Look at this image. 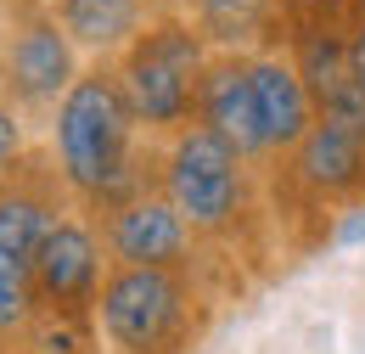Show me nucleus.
<instances>
[{"instance_id":"1a4fd4ad","label":"nucleus","mask_w":365,"mask_h":354,"mask_svg":"<svg viewBox=\"0 0 365 354\" xmlns=\"http://www.w3.org/2000/svg\"><path fill=\"white\" fill-rule=\"evenodd\" d=\"M197 124L236 146L247 163L270 169L264 130H259V101H253V74H247V51H214L202 85H197Z\"/></svg>"},{"instance_id":"dca6fc26","label":"nucleus","mask_w":365,"mask_h":354,"mask_svg":"<svg viewBox=\"0 0 365 354\" xmlns=\"http://www.w3.org/2000/svg\"><path fill=\"white\" fill-rule=\"evenodd\" d=\"M281 11V29H298V23H343L349 0H275Z\"/></svg>"},{"instance_id":"9d476101","label":"nucleus","mask_w":365,"mask_h":354,"mask_svg":"<svg viewBox=\"0 0 365 354\" xmlns=\"http://www.w3.org/2000/svg\"><path fill=\"white\" fill-rule=\"evenodd\" d=\"M247 74H253V101H259V130H264V152H270V169L281 158L298 152V141L315 130V101L298 79L292 56L281 45H264V51H247Z\"/></svg>"},{"instance_id":"4468645a","label":"nucleus","mask_w":365,"mask_h":354,"mask_svg":"<svg viewBox=\"0 0 365 354\" xmlns=\"http://www.w3.org/2000/svg\"><path fill=\"white\" fill-rule=\"evenodd\" d=\"M40 326V310H34V265L0 253V343H17Z\"/></svg>"},{"instance_id":"f03ea898","label":"nucleus","mask_w":365,"mask_h":354,"mask_svg":"<svg viewBox=\"0 0 365 354\" xmlns=\"http://www.w3.org/2000/svg\"><path fill=\"white\" fill-rule=\"evenodd\" d=\"M259 186H264V169L247 163L236 146H225L202 124L169 135L158 146V191L180 208V220L197 231L208 253L253 248V231L264 214Z\"/></svg>"},{"instance_id":"f3484780","label":"nucleus","mask_w":365,"mask_h":354,"mask_svg":"<svg viewBox=\"0 0 365 354\" xmlns=\"http://www.w3.org/2000/svg\"><path fill=\"white\" fill-rule=\"evenodd\" d=\"M343 45H349L354 85L365 90V0H349V11H343Z\"/></svg>"},{"instance_id":"a211bd4d","label":"nucleus","mask_w":365,"mask_h":354,"mask_svg":"<svg viewBox=\"0 0 365 354\" xmlns=\"http://www.w3.org/2000/svg\"><path fill=\"white\" fill-rule=\"evenodd\" d=\"M331 242H343V248L365 242V203H360V208H349V214H337V225H331Z\"/></svg>"},{"instance_id":"6e6552de","label":"nucleus","mask_w":365,"mask_h":354,"mask_svg":"<svg viewBox=\"0 0 365 354\" xmlns=\"http://www.w3.org/2000/svg\"><path fill=\"white\" fill-rule=\"evenodd\" d=\"M275 169H281V186L298 191L315 214H349L365 203V135L337 118H315L298 152L281 158Z\"/></svg>"},{"instance_id":"7ed1b4c3","label":"nucleus","mask_w":365,"mask_h":354,"mask_svg":"<svg viewBox=\"0 0 365 354\" xmlns=\"http://www.w3.org/2000/svg\"><path fill=\"white\" fill-rule=\"evenodd\" d=\"M214 293L191 270L113 265L96 298V343L107 354H191L208 332Z\"/></svg>"},{"instance_id":"f257e3e1","label":"nucleus","mask_w":365,"mask_h":354,"mask_svg":"<svg viewBox=\"0 0 365 354\" xmlns=\"http://www.w3.org/2000/svg\"><path fill=\"white\" fill-rule=\"evenodd\" d=\"M46 158L68 203L91 220L158 186V146L140 135L113 62H91L56 101V113L46 118Z\"/></svg>"},{"instance_id":"0eeeda50","label":"nucleus","mask_w":365,"mask_h":354,"mask_svg":"<svg viewBox=\"0 0 365 354\" xmlns=\"http://www.w3.org/2000/svg\"><path fill=\"white\" fill-rule=\"evenodd\" d=\"M101 242H107V259L113 265H135V270H191V275H208V248L197 242V231L180 220V208L146 186L130 203L107 208L101 214Z\"/></svg>"},{"instance_id":"9b49d317","label":"nucleus","mask_w":365,"mask_h":354,"mask_svg":"<svg viewBox=\"0 0 365 354\" xmlns=\"http://www.w3.org/2000/svg\"><path fill=\"white\" fill-rule=\"evenodd\" d=\"M68 208H73V203H68L62 180L51 169V158H34V152H29V163L0 186V253L34 265V253L46 248V236L56 231V220H62Z\"/></svg>"},{"instance_id":"20e7f679","label":"nucleus","mask_w":365,"mask_h":354,"mask_svg":"<svg viewBox=\"0 0 365 354\" xmlns=\"http://www.w3.org/2000/svg\"><path fill=\"white\" fill-rule=\"evenodd\" d=\"M208 62H214V45L185 11H158L146 23V34L113 62L124 101L152 146L197 124V85H202Z\"/></svg>"},{"instance_id":"423d86ee","label":"nucleus","mask_w":365,"mask_h":354,"mask_svg":"<svg viewBox=\"0 0 365 354\" xmlns=\"http://www.w3.org/2000/svg\"><path fill=\"white\" fill-rule=\"evenodd\" d=\"M107 242H101V225L85 208H68L56 231L46 236V248L34 253V310L46 326H85L96 332V298H101V281H107Z\"/></svg>"},{"instance_id":"2eb2a0df","label":"nucleus","mask_w":365,"mask_h":354,"mask_svg":"<svg viewBox=\"0 0 365 354\" xmlns=\"http://www.w3.org/2000/svg\"><path fill=\"white\" fill-rule=\"evenodd\" d=\"M29 163V118L0 101V186Z\"/></svg>"},{"instance_id":"39448f33","label":"nucleus","mask_w":365,"mask_h":354,"mask_svg":"<svg viewBox=\"0 0 365 354\" xmlns=\"http://www.w3.org/2000/svg\"><path fill=\"white\" fill-rule=\"evenodd\" d=\"M0 11H6V29H0V101L17 107L23 118H51L56 101L73 90V79L91 62L62 34L51 0H17V6H0Z\"/></svg>"},{"instance_id":"6ab92c4d","label":"nucleus","mask_w":365,"mask_h":354,"mask_svg":"<svg viewBox=\"0 0 365 354\" xmlns=\"http://www.w3.org/2000/svg\"><path fill=\"white\" fill-rule=\"evenodd\" d=\"M158 6H163V11H185V0H158Z\"/></svg>"},{"instance_id":"f8f14e48","label":"nucleus","mask_w":365,"mask_h":354,"mask_svg":"<svg viewBox=\"0 0 365 354\" xmlns=\"http://www.w3.org/2000/svg\"><path fill=\"white\" fill-rule=\"evenodd\" d=\"M51 11L85 62H118L163 6L158 0H51Z\"/></svg>"},{"instance_id":"ddd939ff","label":"nucleus","mask_w":365,"mask_h":354,"mask_svg":"<svg viewBox=\"0 0 365 354\" xmlns=\"http://www.w3.org/2000/svg\"><path fill=\"white\" fill-rule=\"evenodd\" d=\"M185 17L208 34L214 51H264L287 40L275 0H185Z\"/></svg>"}]
</instances>
